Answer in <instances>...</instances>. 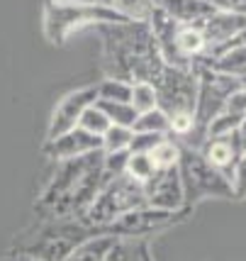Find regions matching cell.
<instances>
[{"instance_id":"1","label":"cell","mask_w":246,"mask_h":261,"mask_svg":"<svg viewBox=\"0 0 246 261\" xmlns=\"http://www.w3.org/2000/svg\"><path fill=\"white\" fill-rule=\"evenodd\" d=\"M105 173H102V149L93 151L78 159L64 161L61 171L54 176V181L49 183L42 200L37 203V210L49 213L51 217L76 215L78 220L86 207L93 203V198L98 195Z\"/></svg>"},{"instance_id":"2","label":"cell","mask_w":246,"mask_h":261,"mask_svg":"<svg viewBox=\"0 0 246 261\" xmlns=\"http://www.w3.org/2000/svg\"><path fill=\"white\" fill-rule=\"evenodd\" d=\"M102 34V66L107 79L129 81L132 68L142 57L158 49L146 22L100 24ZM132 83V81H129Z\"/></svg>"},{"instance_id":"3","label":"cell","mask_w":246,"mask_h":261,"mask_svg":"<svg viewBox=\"0 0 246 261\" xmlns=\"http://www.w3.org/2000/svg\"><path fill=\"white\" fill-rule=\"evenodd\" d=\"M146 205L144 188L134 183L127 176H115L102 181L98 195L93 198V203L86 207V213L78 217L80 222L90 229H102L110 222H115L117 217H122L124 213H132Z\"/></svg>"},{"instance_id":"4","label":"cell","mask_w":246,"mask_h":261,"mask_svg":"<svg viewBox=\"0 0 246 261\" xmlns=\"http://www.w3.org/2000/svg\"><path fill=\"white\" fill-rule=\"evenodd\" d=\"M127 22L120 12L95 3H46L44 8V32L49 42L64 44L73 30L88 24H122Z\"/></svg>"},{"instance_id":"5","label":"cell","mask_w":246,"mask_h":261,"mask_svg":"<svg viewBox=\"0 0 246 261\" xmlns=\"http://www.w3.org/2000/svg\"><path fill=\"white\" fill-rule=\"evenodd\" d=\"M178 173L183 183V198H185V210L202 200V198H232V186L220 171L207 166L200 156L198 149L183 147L180 144V159H178Z\"/></svg>"},{"instance_id":"6","label":"cell","mask_w":246,"mask_h":261,"mask_svg":"<svg viewBox=\"0 0 246 261\" xmlns=\"http://www.w3.org/2000/svg\"><path fill=\"white\" fill-rule=\"evenodd\" d=\"M93 234H95V229L86 227L80 220L68 222V220L61 217V220H56L54 225H49L37 242L24 247L22 254L34 261H66L68 254L76 249L80 242L93 237Z\"/></svg>"},{"instance_id":"7","label":"cell","mask_w":246,"mask_h":261,"mask_svg":"<svg viewBox=\"0 0 246 261\" xmlns=\"http://www.w3.org/2000/svg\"><path fill=\"white\" fill-rule=\"evenodd\" d=\"M156 105L171 117L176 113H195L198 100V71L195 68L166 66L154 83Z\"/></svg>"},{"instance_id":"8","label":"cell","mask_w":246,"mask_h":261,"mask_svg":"<svg viewBox=\"0 0 246 261\" xmlns=\"http://www.w3.org/2000/svg\"><path fill=\"white\" fill-rule=\"evenodd\" d=\"M185 213V210H183ZM183 213H166V210H156V207H139L132 213H124L122 217H117L115 222H110L107 227L100 229V234H112V237H139V234H149L154 229H163L176 225Z\"/></svg>"},{"instance_id":"9","label":"cell","mask_w":246,"mask_h":261,"mask_svg":"<svg viewBox=\"0 0 246 261\" xmlns=\"http://www.w3.org/2000/svg\"><path fill=\"white\" fill-rule=\"evenodd\" d=\"M144 195L149 207L166 210V213H183L185 198H183V183H180L178 166L156 171L154 178L144 186Z\"/></svg>"},{"instance_id":"10","label":"cell","mask_w":246,"mask_h":261,"mask_svg":"<svg viewBox=\"0 0 246 261\" xmlns=\"http://www.w3.org/2000/svg\"><path fill=\"white\" fill-rule=\"evenodd\" d=\"M95 100H98V91H95V86L78 88V91H71L68 95H64L61 102L54 108L51 122H49V132H46V142H49V139H56V137L64 135V132L76 129L83 110L90 108Z\"/></svg>"},{"instance_id":"11","label":"cell","mask_w":246,"mask_h":261,"mask_svg":"<svg viewBox=\"0 0 246 261\" xmlns=\"http://www.w3.org/2000/svg\"><path fill=\"white\" fill-rule=\"evenodd\" d=\"M198 151H200V156L205 159V164L212 166L214 171H220L227 181L232 178V171H234L236 161L246 154V149H244V144H241V139H239V132H236V129L227 137L205 139Z\"/></svg>"},{"instance_id":"12","label":"cell","mask_w":246,"mask_h":261,"mask_svg":"<svg viewBox=\"0 0 246 261\" xmlns=\"http://www.w3.org/2000/svg\"><path fill=\"white\" fill-rule=\"evenodd\" d=\"M100 149H102V137L88 135L80 127H76L71 132L59 135L56 139H49L44 144V154L56 161H71L78 159V156H86V154H93V151H100Z\"/></svg>"},{"instance_id":"13","label":"cell","mask_w":246,"mask_h":261,"mask_svg":"<svg viewBox=\"0 0 246 261\" xmlns=\"http://www.w3.org/2000/svg\"><path fill=\"white\" fill-rule=\"evenodd\" d=\"M246 27V17L244 15H234V12H212L205 22L200 24L202 34L207 39V59L214 57L220 49L229 44L236 34Z\"/></svg>"},{"instance_id":"14","label":"cell","mask_w":246,"mask_h":261,"mask_svg":"<svg viewBox=\"0 0 246 261\" xmlns=\"http://www.w3.org/2000/svg\"><path fill=\"white\" fill-rule=\"evenodd\" d=\"M156 5L178 24H202L212 12H217L205 0H156Z\"/></svg>"},{"instance_id":"15","label":"cell","mask_w":246,"mask_h":261,"mask_svg":"<svg viewBox=\"0 0 246 261\" xmlns=\"http://www.w3.org/2000/svg\"><path fill=\"white\" fill-rule=\"evenodd\" d=\"M200 64L207 66L210 71H217V73H224V76L244 81L246 79V46L227 49V51H222V54H217V57H212V59H205Z\"/></svg>"},{"instance_id":"16","label":"cell","mask_w":246,"mask_h":261,"mask_svg":"<svg viewBox=\"0 0 246 261\" xmlns=\"http://www.w3.org/2000/svg\"><path fill=\"white\" fill-rule=\"evenodd\" d=\"M117 242H120V239L112 237V234L95 232L93 237H88L86 242H80L78 247L68 254L66 261H105V256L110 254V249Z\"/></svg>"},{"instance_id":"17","label":"cell","mask_w":246,"mask_h":261,"mask_svg":"<svg viewBox=\"0 0 246 261\" xmlns=\"http://www.w3.org/2000/svg\"><path fill=\"white\" fill-rule=\"evenodd\" d=\"M110 8L127 22H149L151 12L156 10V0H110Z\"/></svg>"},{"instance_id":"18","label":"cell","mask_w":246,"mask_h":261,"mask_svg":"<svg viewBox=\"0 0 246 261\" xmlns=\"http://www.w3.org/2000/svg\"><path fill=\"white\" fill-rule=\"evenodd\" d=\"M149 156L154 161V166L156 171H163V169H173V166H178V159H180V144L176 139H171V137H163L161 142H158L156 147L149 151Z\"/></svg>"},{"instance_id":"19","label":"cell","mask_w":246,"mask_h":261,"mask_svg":"<svg viewBox=\"0 0 246 261\" xmlns=\"http://www.w3.org/2000/svg\"><path fill=\"white\" fill-rule=\"evenodd\" d=\"M154 173H156V166H154V161H151L149 154H129L127 169H124L127 178H132L134 183H139L144 188L146 183L154 178Z\"/></svg>"},{"instance_id":"20","label":"cell","mask_w":246,"mask_h":261,"mask_svg":"<svg viewBox=\"0 0 246 261\" xmlns=\"http://www.w3.org/2000/svg\"><path fill=\"white\" fill-rule=\"evenodd\" d=\"M98 100L107 102H129L132 98V83L124 79H102L98 86Z\"/></svg>"},{"instance_id":"21","label":"cell","mask_w":246,"mask_h":261,"mask_svg":"<svg viewBox=\"0 0 246 261\" xmlns=\"http://www.w3.org/2000/svg\"><path fill=\"white\" fill-rule=\"evenodd\" d=\"M132 132H146V135H168V115L161 108H154L149 113L136 115Z\"/></svg>"},{"instance_id":"22","label":"cell","mask_w":246,"mask_h":261,"mask_svg":"<svg viewBox=\"0 0 246 261\" xmlns=\"http://www.w3.org/2000/svg\"><path fill=\"white\" fill-rule=\"evenodd\" d=\"M95 105L100 108L105 117L110 120V125H120V127H132L136 120L134 108L129 102H107V100H95Z\"/></svg>"},{"instance_id":"23","label":"cell","mask_w":246,"mask_h":261,"mask_svg":"<svg viewBox=\"0 0 246 261\" xmlns=\"http://www.w3.org/2000/svg\"><path fill=\"white\" fill-rule=\"evenodd\" d=\"M132 127H120V125H110L107 132L102 135V154H115V151H129L132 144Z\"/></svg>"},{"instance_id":"24","label":"cell","mask_w":246,"mask_h":261,"mask_svg":"<svg viewBox=\"0 0 246 261\" xmlns=\"http://www.w3.org/2000/svg\"><path fill=\"white\" fill-rule=\"evenodd\" d=\"M129 105L134 108L136 115L142 113H149V110H154L158 108L156 105V88L151 86V83H132V98H129Z\"/></svg>"},{"instance_id":"25","label":"cell","mask_w":246,"mask_h":261,"mask_svg":"<svg viewBox=\"0 0 246 261\" xmlns=\"http://www.w3.org/2000/svg\"><path fill=\"white\" fill-rule=\"evenodd\" d=\"M78 127L83 129V132H88V135L102 137L105 132H107V127H110V120H107L105 113L93 102L90 108L83 110V115H80V120H78Z\"/></svg>"},{"instance_id":"26","label":"cell","mask_w":246,"mask_h":261,"mask_svg":"<svg viewBox=\"0 0 246 261\" xmlns=\"http://www.w3.org/2000/svg\"><path fill=\"white\" fill-rule=\"evenodd\" d=\"M241 120L244 117H239V115H232V113H220L214 120H210V125L205 127V139H214V137H227L232 135L234 129H239L241 125Z\"/></svg>"},{"instance_id":"27","label":"cell","mask_w":246,"mask_h":261,"mask_svg":"<svg viewBox=\"0 0 246 261\" xmlns=\"http://www.w3.org/2000/svg\"><path fill=\"white\" fill-rule=\"evenodd\" d=\"M127 159H129V151L102 154V173H105L107 178H115V176H124V169H127Z\"/></svg>"},{"instance_id":"28","label":"cell","mask_w":246,"mask_h":261,"mask_svg":"<svg viewBox=\"0 0 246 261\" xmlns=\"http://www.w3.org/2000/svg\"><path fill=\"white\" fill-rule=\"evenodd\" d=\"M163 137L166 135H146V132H134L132 144H129V154H149V151L156 147Z\"/></svg>"},{"instance_id":"29","label":"cell","mask_w":246,"mask_h":261,"mask_svg":"<svg viewBox=\"0 0 246 261\" xmlns=\"http://www.w3.org/2000/svg\"><path fill=\"white\" fill-rule=\"evenodd\" d=\"M229 186H232V195L246 198V154L236 161L234 171H232V178H229Z\"/></svg>"},{"instance_id":"30","label":"cell","mask_w":246,"mask_h":261,"mask_svg":"<svg viewBox=\"0 0 246 261\" xmlns=\"http://www.w3.org/2000/svg\"><path fill=\"white\" fill-rule=\"evenodd\" d=\"M105 261H142V256H139V247L132 249L129 244L117 242V244L110 249V254L105 256Z\"/></svg>"},{"instance_id":"31","label":"cell","mask_w":246,"mask_h":261,"mask_svg":"<svg viewBox=\"0 0 246 261\" xmlns=\"http://www.w3.org/2000/svg\"><path fill=\"white\" fill-rule=\"evenodd\" d=\"M227 113L239 115V117H246V86H241L239 91L232 93V98L227 100Z\"/></svg>"},{"instance_id":"32","label":"cell","mask_w":246,"mask_h":261,"mask_svg":"<svg viewBox=\"0 0 246 261\" xmlns=\"http://www.w3.org/2000/svg\"><path fill=\"white\" fill-rule=\"evenodd\" d=\"M205 3H210L220 12H234V15L246 17V0H205Z\"/></svg>"},{"instance_id":"33","label":"cell","mask_w":246,"mask_h":261,"mask_svg":"<svg viewBox=\"0 0 246 261\" xmlns=\"http://www.w3.org/2000/svg\"><path fill=\"white\" fill-rule=\"evenodd\" d=\"M139 256H142V261H154L151 259V254H149V247H146V244H139Z\"/></svg>"},{"instance_id":"34","label":"cell","mask_w":246,"mask_h":261,"mask_svg":"<svg viewBox=\"0 0 246 261\" xmlns=\"http://www.w3.org/2000/svg\"><path fill=\"white\" fill-rule=\"evenodd\" d=\"M241 83H244V86H246V79H244V81H241Z\"/></svg>"}]
</instances>
